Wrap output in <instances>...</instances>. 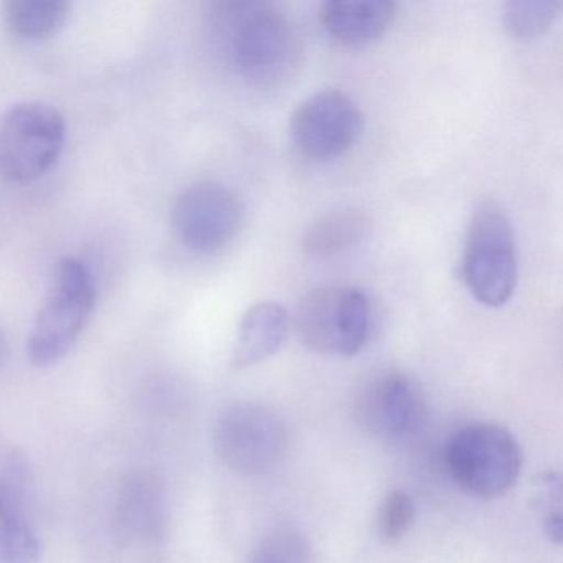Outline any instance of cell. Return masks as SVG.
I'll return each instance as SVG.
<instances>
[{"instance_id":"6da1fadb","label":"cell","mask_w":563,"mask_h":563,"mask_svg":"<svg viewBox=\"0 0 563 563\" xmlns=\"http://www.w3.org/2000/svg\"><path fill=\"white\" fill-rule=\"evenodd\" d=\"M209 31L223 64L253 90L285 87L301 67V37L278 5L219 2L210 9Z\"/></svg>"},{"instance_id":"7a4b0ae2","label":"cell","mask_w":563,"mask_h":563,"mask_svg":"<svg viewBox=\"0 0 563 563\" xmlns=\"http://www.w3.org/2000/svg\"><path fill=\"white\" fill-rule=\"evenodd\" d=\"M97 305V279L81 260L67 256L58 263L47 298L29 335L32 364L51 367L77 344Z\"/></svg>"},{"instance_id":"3957f363","label":"cell","mask_w":563,"mask_h":563,"mask_svg":"<svg viewBox=\"0 0 563 563\" xmlns=\"http://www.w3.org/2000/svg\"><path fill=\"white\" fill-rule=\"evenodd\" d=\"M461 276L467 291L487 308H500L512 298L519 278L516 235L499 203L483 202L471 217Z\"/></svg>"},{"instance_id":"277c9868","label":"cell","mask_w":563,"mask_h":563,"mask_svg":"<svg viewBox=\"0 0 563 563\" xmlns=\"http://www.w3.org/2000/svg\"><path fill=\"white\" fill-rule=\"evenodd\" d=\"M64 114L44 101L14 104L0 121V177L27 186L51 173L64 153Z\"/></svg>"},{"instance_id":"5b68a950","label":"cell","mask_w":563,"mask_h":563,"mask_svg":"<svg viewBox=\"0 0 563 563\" xmlns=\"http://www.w3.org/2000/svg\"><path fill=\"white\" fill-rule=\"evenodd\" d=\"M292 324L311 351L351 357L364 349L371 335V301L355 286L312 289L299 302Z\"/></svg>"},{"instance_id":"8992f818","label":"cell","mask_w":563,"mask_h":563,"mask_svg":"<svg viewBox=\"0 0 563 563\" xmlns=\"http://www.w3.org/2000/svg\"><path fill=\"white\" fill-rule=\"evenodd\" d=\"M448 467L461 489L476 497H497L516 484L522 451L506 428L476 423L454 434L448 446Z\"/></svg>"},{"instance_id":"52a82bcc","label":"cell","mask_w":563,"mask_h":563,"mask_svg":"<svg viewBox=\"0 0 563 563\" xmlns=\"http://www.w3.org/2000/svg\"><path fill=\"white\" fill-rule=\"evenodd\" d=\"M170 223L179 242L197 255L225 252L245 225V206L229 187L203 180L176 197Z\"/></svg>"},{"instance_id":"ba28073f","label":"cell","mask_w":563,"mask_h":563,"mask_svg":"<svg viewBox=\"0 0 563 563\" xmlns=\"http://www.w3.org/2000/svg\"><path fill=\"white\" fill-rule=\"evenodd\" d=\"M213 444L217 456L227 467L245 476H256L282 461L288 431L282 417L263 405H233L220 415Z\"/></svg>"},{"instance_id":"9c48e42d","label":"cell","mask_w":563,"mask_h":563,"mask_svg":"<svg viewBox=\"0 0 563 563\" xmlns=\"http://www.w3.org/2000/svg\"><path fill=\"white\" fill-rule=\"evenodd\" d=\"M289 131L302 156L325 163L355 146L364 131V114L344 91L325 88L298 104Z\"/></svg>"},{"instance_id":"30bf717a","label":"cell","mask_w":563,"mask_h":563,"mask_svg":"<svg viewBox=\"0 0 563 563\" xmlns=\"http://www.w3.org/2000/svg\"><path fill=\"white\" fill-rule=\"evenodd\" d=\"M357 408L364 427L385 440L413 437L428 420L423 388L398 372L372 378L358 397Z\"/></svg>"},{"instance_id":"8fae6325","label":"cell","mask_w":563,"mask_h":563,"mask_svg":"<svg viewBox=\"0 0 563 563\" xmlns=\"http://www.w3.org/2000/svg\"><path fill=\"white\" fill-rule=\"evenodd\" d=\"M166 523V489L153 471H136L123 481L118 494L117 526L136 542L159 539Z\"/></svg>"},{"instance_id":"7c38bea8","label":"cell","mask_w":563,"mask_h":563,"mask_svg":"<svg viewBox=\"0 0 563 563\" xmlns=\"http://www.w3.org/2000/svg\"><path fill=\"white\" fill-rule=\"evenodd\" d=\"M397 4L388 0H331L319 11L322 27L345 47L374 44L390 29Z\"/></svg>"},{"instance_id":"4fadbf2b","label":"cell","mask_w":563,"mask_h":563,"mask_svg":"<svg viewBox=\"0 0 563 563\" xmlns=\"http://www.w3.org/2000/svg\"><path fill=\"white\" fill-rule=\"evenodd\" d=\"M288 311L279 302L262 301L246 309L236 329L233 365L252 367L275 355L289 331Z\"/></svg>"},{"instance_id":"5bb4252c","label":"cell","mask_w":563,"mask_h":563,"mask_svg":"<svg viewBox=\"0 0 563 563\" xmlns=\"http://www.w3.org/2000/svg\"><path fill=\"white\" fill-rule=\"evenodd\" d=\"M367 227V219L361 210H335L308 227L301 246L312 258H331L361 243Z\"/></svg>"},{"instance_id":"9a60e30c","label":"cell","mask_w":563,"mask_h":563,"mask_svg":"<svg viewBox=\"0 0 563 563\" xmlns=\"http://www.w3.org/2000/svg\"><path fill=\"white\" fill-rule=\"evenodd\" d=\"M70 11L65 0H9L2 5V19L15 37L47 41L64 29Z\"/></svg>"},{"instance_id":"2e32d148","label":"cell","mask_w":563,"mask_h":563,"mask_svg":"<svg viewBox=\"0 0 563 563\" xmlns=\"http://www.w3.org/2000/svg\"><path fill=\"white\" fill-rule=\"evenodd\" d=\"M31 467L14 444L0 438V523L27 514Z\"/></svg>"},{"instance_id":"e0dca14e","label":"cell","mask_w":563,"mask_h":563,"mask_svg":"<svg viewBox=\"0 0 563 563\" xmlns=\"http://www.w3.org/2000/svg\"><path fill=\"white\" fill-rule=\"evenodd\" d=\"M560 9L555 0H512L504 5V27L516 38L540 37L552 27Z\"/></svg>"},{"instance_id":"ac0fdd59","label":"cell","mask_w":563,"mask_h":563,"mask_svg":"<svg viewBox=\"0 0 563 563\" xmlns=\"http://www.w3.org/2000/svg\"><path fill=\"white\" fill-rule=\"evenodd\" d=\"M41 559L42 542L27 514L0 523V563H38Z\"/></svg>"},{"instance_id":"d6986e66","label":"cell","mask_w":563,"mask_h":563,"mask_svg":"<svg viewBox=\"0 0 563 563\" xmlns=\"http://www.w3.org/2000/svg\"><path fill=\"white\" fill-rule=\"evenodd\" d=\"M249 563H316L311 543L291 529L266 536L250 556Z\"/></svg>"},{"instance_id":"ffe728a7","label":"cell","mask_w":563,"mask_h":563,"mask_svg":"<svg viewBox=\"0 0 563 563\" xmlns=\"http://www.w3.org/2000/svg\"><path fill=\"white\" fill-rule=\"evenodd\" d=\"M417 516V507L410 494L404 489L394 490L385 497L378 509L377 530L384 542L395 543L407 536Z\"/></svg>"},{"instance_id":"44dd1931","label":"cell","mask_w":563,"mask_h":563,"mask_svg":"<svg viewBox=\"0 0 563 563\" xmlns=\"http://www.w3.org/2000/svg\"><path fill=\"white\" fill-rule=\"evenodd\" d=\"M5 358H8V342L4 334L0 331V368L4 367Z\"/></svg>"}]
</instances>
